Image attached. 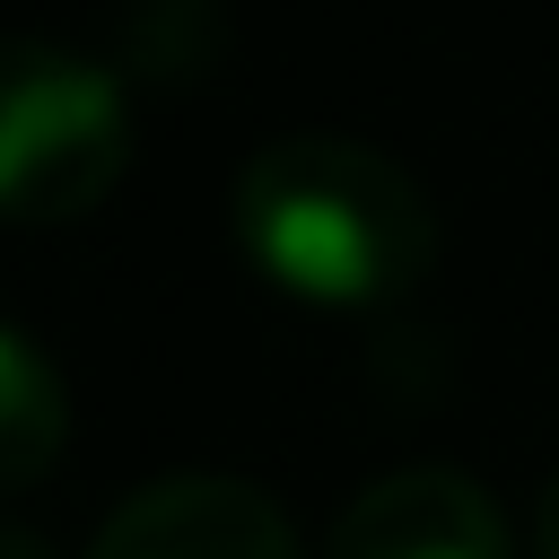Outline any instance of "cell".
Returning a JSON list of instances; mask_svg holds the SVG:
<instances>
[{
	"label": "cell",
	"instance_id": "6da1fadb",
	"mask_svg": "<svg viewBox=\"0 0 559 559\" xmlns=\"http://www.w3.org/2000/svg\"><path fill=\"white\" fill-rule=\"evenodd\" d=\"M236 227L280 288L323 306H367L428 262L419 183L367 140H323V131L253 148L236 183Z\"/></svg>",
	"mask_w": 559,
	"mask_h": 559
},
{
	"label": "cell",
	"instance_id": "7a4b0ae2",
	"mask_svg": "<svg viewBox=\"0 0 559 559\" xmlns=\"http://www.w3.org/2000/svg\"><path fill=\"white\" fill-rule=\"evenodd\" d=\"M122 87L52 44H0V210L70 218L122 175Z\"/></svg>",
	"mask_w": 559,
	"mask_h": 559
},
{
	"label": "cell",
	"instance_id": "3957f363",
	"mask_svg": "<svg viewBox=\"0 0 559 559\" xmlns=\"http://www.w3.org/2000/svg\"><path fill=\"white\" fill-rule=\"evenodd\" d=\"M87 559H297V542L253 480H157L105 515Z\"/></svg>",
	"mask_w": 559,
	"mask_h": 559
},
{
	"label": "cell",
	"instance_id": "277c9868",
	"mask_svg": "<svg viewBox=\"0 0 559 559\" xmlns=\"http://www.w3.org/2000/svg\"><path fill=\"white\" fill-rule=\"evenodd\" d=\"M332 559H507V533L463 472L411 463L349 498V515L332 524Z\"/></svg>",
	"mask_w": 559,
	"mask_h": 559
},
{
	"label": "cell",
	"instance_id": "5b68a950",
	"mask_svg": "<svg viewBox=\"0 0 559 559\" xmlns=\"http://www.w3.org/2000/svg\"><path fill=\"white\" fill-rule=\"evenodd\" d=\"M61 437H70V393L52 358L17 323H0V489H26L61 454Z\"/></svg>",
	"mask_w": 559,
	"mask_h": 559
},
{
	"label": "cell",
	"instance_id": "8992f818",
	"mask_svg": "<svg viewBox=\"0 0 559 559\" xmlns=\"http://www.w3.org/2000/svg\"><path fill=\"white\" fill-rule=\"evenodd\" d=\"M533 550H542V559H559V472H550V489H542V515H533Z\"/></svg>",
	"mask_w": 559,
	"mask_h": 559
},
{
	"label": "cell",
	"instance_id": "52a82bcc",
	"mask_svg": "<svg viewBox=\"0 0 559 559\" xmlns=\"http://www.w3.org/2000/svg\"><path fill=\"white\" fill-rule=\"evenodd\" d=\"M0 559H52L35 533H17V524H0Z\"/></svg>",
	"mask_w": 559,
	"mask_h": 559
}]
</instances>
